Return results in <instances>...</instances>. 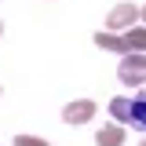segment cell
Segmentation results:
<instances>
[{
	"instance_id": "6da1fadb",
	"label": "cell",
	"mask_w": 146,
	"mask_h": 146,
	"mask_svg": "<svg viewBox=\"0 0 146 146\" xmlns=\"http://www.w3.org/2000/svg\"><path fill=\"white\" fill-rule=\"evenodd\" d=\"M117 73H121V80L128 88H143L146 84V55H124Z\"/></svg>"
},
{
	"instance_id": "7a4b0ae2",
	"label": "cell",
	"mask_w": 146,
	"mask_h": 146,
	"mask_svg": "<svg viewBox=\"0 0 146 146\" xmlns=\"http://www.w3.org/2000/svg\"><path fill=\"white\" fill-rule=\"evenodd\" d=\"M139 18V7L135 4H117L113 11L106 15V33H117V29H131Z\"/></svg>"
},
{
	"instance_id": "3957f363",
	"label": "cell",
	"mask_w": 146,
	"mask_h": 146,
	"mask_svg": "<svg viewBox=\"0 0 146 146\" xmlns=\"http://www.w3.org/2000/svg\"><path fill=\"white\" fill-rule=\"evenodd\" d=\"M91 117H95V102L91 99H73L62 106V121L66 124H88Z\"/></svg>"
},
{
	"instance_id": "277c9868",
	"label": "cell",
	"mask_w": 146,
	"mask_h": 146,
	"mask_svg": "<svg viewBox=\"0 0 146 146\" xmlns=\"http://www.w3.org/2000/svg\"><path fill=\"white\" fill-rule=\"evenodd\" d=\"M121 51L124 55H146V26H131L121 36Z\"/></svg>"
},
{
	"instance_id": "5b68a950",
	"label": "cell",
	"mask_w": 146,
	"mask_h": 146,
	"mask_svg": "<svg viewBox=\"0 0 146 146\" xmlns=\"http://www.w3.org/2000/svg\"><path fill=\"white\" fill-rule=\"evenodd\" d=\"M95 146H124V131L121 124H106L95 131Z\"/></svg>"
},
{
	"instance_id": "8992f818",
	"label": "cell",
	"mask_w": 146,
	"mask_h": 146,
	"mask_svg": "<svg viewBox=\"0 0 146 146\" xmlns=\"http://www.w3.org/2000/svg\"><path fill=\"white\" fill-rule=\"evenodd\" d=\"M110 117H113L117 124H131V99L117 95V99L110 102Z\"/></svg>"
},
{
	"instance_id": "52a82bcc",
	"label": "cell",
	"mask_w": 146,
	"mask_h": 146,
	"mask_svg": "<svg viewBox=\"0 0 146 146\" xmlns=\"http://www.w3.org/2000/svg\"><path fill=\"white\" fill-rule=\"evenodd\" d=\"M131 124H146V91H139L135 99H131Z\"/></svg>"
},
{
	"instance_id": "ba28073f",
	"label": "cell",
	"mask_w": 146,
	"mask_h": 146,
	"mask_svg": "<svg viewBox=\"0 0 146 146\" xmlns=\"http://www.w3.org/2000/svg\"><path fill=\"white\" fill-rule=\"evenodd\" d=\"M95 44H99L102 51H121V36H117V33H106V29L95 33ZM121 55H124V51H121Z\"/></svg>"
},
{
	"instance_id": "9c48e42d",
	"label": "cell",
	"mask_w": 146,
	"mask_h": 146,
	"mask_svg": "<svg viewBox=\"0 0 146 146\" xmlns=\"http://www.w3.org/2000/svg\"><path fill=\"white\" fill-rule=\"evenodd\" d=\"M15 146H51L48 139H36V135H15Z\"/></svg>"
},
{
	"instance_id": "30bf717a",
	"label": "cell",
	"mask_w": 146,
	"mask_h": 146,
	"mask_svg": "<svg viewBox=\"0 0 146 146\" xmlns=\"http://www.w3.org/2000/svg\"><path fill=\"white\" fill-rule=\"evenodd\" d=\"M139 15H143V18H146V7H139Z\"/></svg>"
},
{
	"instance_id": "8fae6325",
	"label": "cell",
	"mask_w": 146,
	"mask_h": 146,
	"mask_svg": "<svg viewBox=\"0 0 146 146\" xmlns=\"http://www.w3.org/2000/svg\"><path fill=\"white\" fill-rule=\"evenodd\" d=\"M0 36H4V22H0Z\"/></svg>"
},
{
	"instance_id": "7c38bea8",
	"label": "cell",
	"mask_w": 146,
	"mask_h": 146,
	"mask_svg": "<svg viewBox=\"0 0 146 146\" xmlns=\"http://www.w3.org/2000/svg\"><path fill=\"white\" fill-rule=\"evenodd\" d=\"M139 146H146V139H143V143H139Z\"/></svg>"
},
{
	"instance_id": "4fadbf2b",
	"label": "cell",
	"mask_w": 146,
	"mask_h": 146,
	"mask_svg": "<svg viewBox=\"0 0 146 146\" xmlns=\"http://www.w3.org/2000/svg\"><path fill=\"white\" fill-rule=\"evenodd\" d=\"M143 131H146V124H143Z\"/></svg>"
}]
</instances>
